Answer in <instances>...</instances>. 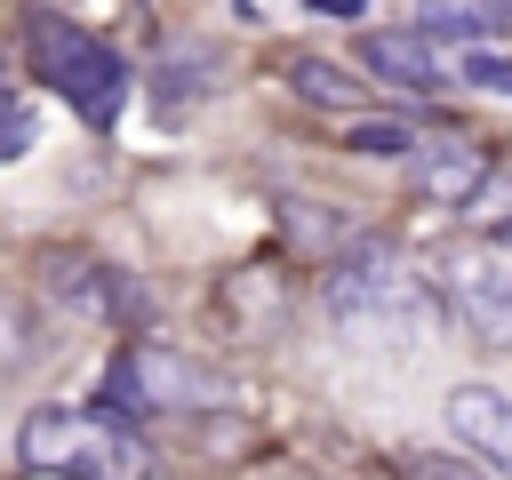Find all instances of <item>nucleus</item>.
Wrapping results in <instances>:
<instances>
[{"mask_svg":"<svg viewBox=\"0 0 512 480\" xmlns=\"http://www.w3.org/2000/svg\"><path fill=\"white\" fill-rule=\"evenodd\" d=\"M488 24H512V0H488Z\"/></svg>","mask_w":512,"mask_h":480,"instance_id":"20","label":"nucleus"},{"mask_svg":"<svg viewBox=\"0 0 512 480\" xmlns=\"http://www.w3.org/2000/svg\"><path fill=\"white\" fill-rule=\"evenodd\" d=\"M320 304H328V320H336L344 336H360V344H424V336L440 328L432 288H424V280H416L384 240L352 248V256L328 272Z\"/></svg>","mask_w":512,"mask_h":480,"instance_id":"1","label":"nucleus"},{"mask_svg":"<svg viewBox=\"0 0 512 480\" xmlns=\"http://www.w3.org/2000/svg\"><path fill=\"white\" fill-rule=\"evenodd\" d=\"M48 296H56L64 312H80V320H128V312H144V296H136L120 272L88 264V256H56V264H48Z\"/></svg>","mask_w":512,"mask_h":480,"instance_id":"8","label":"nucleus"},{"mask_svg":"<svg viewBox=\"0 0 512 480\" xmlns=\"http://www.w3.org/2000/svg\"><path fill=\"white\" fill-rule=\"evenodd\" d=\"M400 472H408V480H496L488 464H456V456H408Z\"/></svg>","mask_w":512,"mask_h":480,"instance_id":"17","label":"nucleus"},{"mask_svg":"<svg viewBox=\"0 0 512 480\" xmlns=\"http://www.w3.org/2000/svg\"><path fill=\"white\" fill-rule=\"evenodd\" d=\"M104 400L112 408H224L232 384L176 344H128L104 376Z\"/></svg>","mask_w":512,"mask_h":480,"instance_id":"4","label":"nucleus"},{"mask_svg":"<svg viewBox=\"0 0 512 480\" xmlns=\"http://www.w3.org/2000/svg\"><path fill=\"white\" fill-rule=\"evenodd\" d=\"M24 480H64V472H24Z\"/></svg>","mask_w":512,"mask_h":480,"instance_id":"21","label":"nucleus"},{"mask_svg":"<svg viewBox=\"0 0 512 480\" xmlns=\"http://www.w3.org/2000/svg\"><path fill=\"white\" fill-rule=\"evenodd\" d=\"M304 8H320V16H368V0H304Z\"/></svg>","mask_w":512,"mask_h":480,"instance_id":"19","label":"nucleus"},{"mask_svg":"<svg viewBox=\"0 0 512 480\" xmlns=\"http://www.w3.org/2000/svg\"><path fill=\"white\" fill-rule=\"evenodd\" d=\"M32 64H40V80L80 112V120H112L120 112V96H128V64L96 40V32H80V24H64V16H32Z\"/></svg>","mask_w":512,"mask_h":480,"instance_id":"3","label":"nucleus"},{"mask_svg":"<svg viewBox=\"0 0 512 480\" xmlns=\"http://www.w3.org/2000/svg\"><path fill=\"white\" fill-rule=\"evenodd\" d=\"M344 144L368 152V160H392V152H416V128H400V120H352Z\"/></svg>","mask_w":512,"mask_h":480,"instance_id":"13","label":"nucleus"},{"mask_svg":"<svg viewBox=\"0 0 512 480\" xmlns=\"http://www.w3.org/2000/svg\"><path fill=\"white\" fill-rule=\"evenodd\" d=\"M48 352V336H40V320H32V304H16V296H0V376H24L32 360Z\"/></svg>","mask_w":512,"mask_h":480,"instance_id":"12","label":"nucleus"},{"mask_svg":"<svg viewBox=\"0 0 512 480\" xmlns=\"http://www.w3.org/2000/svg\"><path fill=\"white\" fill-rule=\"evenodd\" d=\"M408 184H416V200H432V208H464V200L488 184V152H480L472 136H432V144H416Z\"/></svg>","mask_w":512,"mask_h":480,"instance_id":"7","label":"nucleus"},{"mask_svg":"<svg viewBox=\"0 0 512 480\" xmlns=\"http://www.w3.org/2000/svg\"><path fill=\"white\" fill-rule=\"evenodd\" d=\"M0 80H8V64H0Z\"/></svg>","mask_w":512,"mask_h":480,"instance_id":"22","label":"nucleus"},{"mask_svg":"<svg viewBox=\"0 0 512 480\" xmlns=\"http://www.w3.org/2000/svg\"><path fill=\"white\" fill-rule=\"evenodd\" d=\"M416 32H456V40H472V48H480L496 24H488V16H464V8H440V0H432V8H416Z\"/></svg>","mask_w":512,"mask_h":480,"instance_id":"15","label":"nucleus"},{"mask_svg":"<svg viewBox=\"0 0 512 480\" xmlns=\"http://www.w3.org/2000/svg\"><path fill=\"white\" fill-rule=\"evenodd\" d=\"M16 448L32 472H64V480H168L120 408H40L24 416Z\"/></svg>","mask_w":512,"mask_h":480,"instance_id":"2","label":"nucleus"},{"mask_svg":"<svg viewBox=\"0 0 512 480\" xmlns=\"http://www.w3.org/2000/svg\"><path fill=\"white\" fill-rule=\"evenodd\" d=\"M448 296H456V312H464L472 336L512 344V256H496V248L448 256Z\"/></svg>","mask_w":512,"mask_h":480,"instance_id":"5","label":"nucleus"},{"mask_svg":"<svg viewBox=\"0 0 512 480\" xmlns=\"http://www.w3.org/2000/svg\"><path fill=\"white\" fill-rule=\"evenodd\" d=\"M448 432H456L496 480H512V400H504L496 384H456V392H448Z\"/></svg>","mask_w":512,"mask_h":480,"instance_id":"6","label":"nucleus"},{"mask_svg":"<svg viewBox=\"0 0 512 480\" xmlns=\"http://www.w3.org/2000/svg\"><path fill=\"white\" fill-rule=\"evenodd\" d=\"M216 72H224V56H216V48H168V64H160V104L176 112L184 96H208V88H216Z\"/></svg>","mask_w":512,"mask_h":480,"instance_id":"11","label":"nucleus"},{"mask_svg":"<svg viewBox=\"0 0 512 480\" xmlns=\"http://www.w3.org/2000/svg\"><path fill=\"white\" fill-rule=\"evenodd\" d=\"M464 80H472V88H496V96H512V56H488V48H464Z\"/></svg>","mask_w":512,"mask_h":480,"instance_id":"16","label":"nucleus"},{"mask_svg":"<svg viewBox=\"0 0 512 480\" xmlns=\"http://www.w3.org/2000/svg\"><path fill=\"white\" fill-rule=\"evenodd\" d=\"M288 88H296L304 104H328V112H360V80H352V72H336L328 56H296V64H288Z\"/></svg>","mask_w":512,"mask_h":480,"instance_id":"10","label":"nucleus"},{"mask_svg":"<svg viewBox=\"0 0 512 480\" xmlns=\"http://www.w3.org/2000/svg\"><path fill=\"white\" fill-rule=\"evenodd\" d=\"M360 64L376 72V80H392V88H440L448 72H440V56H432V40L408 24V32H360Z\"/></svg>","mask_w":512,"mask_h":480,"instance_id":"9","label":"nucleus"},{"mask_svg":"<svg viewBox=\"0 0 512 480\" xmlns=\"http://www.w3.org/2000/svg\"><path fill=\"white\" fill-rule=\"evenodd\" d=\"M32 136H40V128H32V112H24L16 96H0V160H16Z\"/></svg>","mask_w":512,"mask_h":480,"instance_id":"18","label":"nucleus"},{"mask_svg":"<svg viewBox=\"0 0 512 480\" xmlns=\"http://www.w3.org/2000/svg\"><path fill=\"white\" fill-rule=\"evenodd\" d=\"M464 216H472L480 232H496V240H512V184H496V176H488V184H480V192L464 200Z\"/></svg>","mask_w":512,"mask_h":480,"instance_id":"14","label":"nucleus"}]
</instances>
